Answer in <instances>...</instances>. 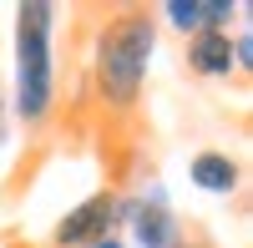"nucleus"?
<instances>
[{
  "label": "nucleus",
  "mask_w": 253,
  "mask_h": 248,
  "mask_svg": "<svg viewBox=\"0 0 253 248\" xmlns=\"http://www.w3.org/2000/svg\"><path fill=\"white\" fill-rule=\"evenodd\" d=\"M147 61H152V20L142 10H122L107 31H101L96 51V91L112 107H132L147 81Z\"/></svg>",
  "instance_id": "1"
},
{
  "label": "nucleus",
  "mask_w": 253,
  "mask_h": 248,
  "mask_svg": "<svg viewBox=\"0 0 253 248\" xmlns=\"http://www.w3.org/2000/svg\"><path fill=\"white\" fill-rule=\"evenodd\" d=\"M51 5H20L15 15V107L26 122H41L51 112Z\"/></svg>",
  "instance_id": "2"
},
{
  "label": "nucleus",
  "mask_w": 253,
  "mask_h": 248,
  "mask_svg": "<svg viewBox=\"0 0 253 248\" xmlns=\"http://www.w3.org/2000/svg\"><path fill=\"white\" fill-rule=\"evenodd\" d=\"M122 218V203L117 198H86L81 208H71L66 218L56 223V243L61 248H81V243H96V238H107L112 233V223Z\"/></svg>",
  "instance_id": "3"
},
{
  "label": "nucleus",
  "mask_w": 253,
  "mask_h": 248,
  "mask_svg": "<svg viewBox=\"0 0 253 248\" xmlns=\"http://www.w3.org/2000/svg\"><path fill=\"white\" fill-rule=\"evenodd\" d=\"M126 218H132V238H137V248H177V218L162 208V198L137 203Z\"/></svg>",
  "instance_id": "4"
},
{
  "label": "nucleus",
  "mask_w": 253,
  "mask_h": 248,
  "mask_svg": "<svg viewBox=\"0 0 253 248\" xmlns=\"http://www.w3.org/2000/svg\"><path fill=\"white\" fill-rule=\"evenodd\" d=\"M187 61L203 76H228L233 71V41H228V31H198L193 46H187Z\"/></svg>",
  "instance_id": "5"
},
{
  "label": "nucleus",
  "mask_w": 253,
  "mask_h": 248,
  "mask_svg": "<svg viewBox=\"0 0 253 248\" xmlns=\"http://www.w3.org/2000/svg\"><path fill=\"white\" fill-rule=\"evenodd\" d=\"M193 182L203 193H233L238 188V167L223 152H203V157H193Z\"/></svg>",
  "instance_id": "6"
},
{
  "label": "nucleus",
  "mask_w": 253,
  "mask_h": 248,
  "mask_svg": "<svg viewBox=\"0 0 253 248\" xmlns=\"http://www.w3.org/2000/svg\"><path fill=\"white\" fill-rule=\"evenodd\" d=\"M167 20H172L177 31H203V0H172V5H167Z\"/></svg>",
  "instance_id": "7"
},
{
  "label": "nucleus",
  "mask_w": 253,
  "mask_h": 248,
  "mask_svg": "<svg viewBox=\"0 0 253 248\" xmlns=\"http://www.w3.org/2000/svg\"><path fill=\"white\" fill-rule=\"evenodd\" d=\"M91 248H122V243H117V238H112V233H107V238H96V243H91Z\"/></svg>",
  "instance_id": "8"
},
{
  "label": "nucleus",
  "mask_w": 253,
  "mask_h": 248,
  "mask_svg": "<svg viewBox=\"0 0 253 248\" xmlns=\"http://www.w3.org/2000/svg\"><path fill=\"white\" fill-rule=\"evenodd\" d=\"M177 248H187V243H177Z\"/></svg>",
  "instance_id": "9"
}]
</instances>
